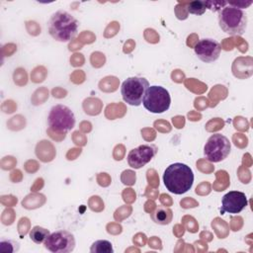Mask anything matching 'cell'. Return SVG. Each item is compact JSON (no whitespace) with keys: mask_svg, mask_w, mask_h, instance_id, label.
<instances>
[{"mask_svg":"<svg viewBox=\"0 0 253 253\" xmlns=\"http://www.w3.org/2000/svg\"><path fill=\"white\" fill-rule=\"evenodd\" d=\"M50 233H49L48 229L39 226V225H36L30 231V238L36 244H41V243L44 242V240L46 239V237Z\"/></svg>","mask_w":253,"mask_h":253,"instance_id":"4fadbf2b","label":"cell"},{"mask_svg":"<svg viewBox=\"0 0 253 253\" xmlns=\"http://www.w3.org/2000/svg\"><path fill=\"white\" fill-rule=\"evenodd\" d=\"M207 9V2L206 1H193L190 2L187 6V10L190 14L194 15H203Z\"/></svg>","mask_w":253,"mask_h":253,"instance_id":"9a60e30c","label":"cell"},{"mask_svg":"<svg viewBox=\"0 0 253 253\" xmlns=\"http://www.w3.org/2000/svg\"><path fill=\"white\" fill-rule=\"evenodd\" d=\"M78 21L68 12L59 10L53 13L47 23L48 33L57 42H65L74 39L78 33Z\"/></svg>","mask_w":253,"mask_h":253,"instance_id":"7a4b0ae2","label":"cell"},{"mask_svg":"<svg viewBox=\"0 0 253 253\" xmlns=\"http://www.w3.org/2000/svg\"><path fill=\"white\" fill-rule=\"evenodd\" d=\"M149 82L143 77H128L121 87V93L124 101L130 106H139L142 103Z\"/></svg>","mask_w":253,"mask_h":253,"instance_id":"5b68a950","label":"cell"},{"mask_svg":"<svg viewBox=\"0 0 253 253\" xmlns=\"http://www.w3.org/2000/svg\"><path fill=\"white\" fill-rule=\"evenodd\" d=\"M163 182L169 192L176 195H182L192 188L194 183V173L187 164L176 162L165 169Z\"/></svg>","mask_w":253,"mask_h":253,"instance_id":"6da1fadb","label":"cell"},{"mask_svg":"<svg viewBox=\"0 0 253 253\" xmlns=\"http://www.w3.org/2000/svg\"><path fill=\"white\" fill-rule=\"evenodd\" d=\"M43 245L46 250L52 253H68L75 248V238L71 232L60 229L50 233Z\"/></svg>","mask_w":253,"mask_h":253,"instance_id":"ba28073f","label":"cell"},{"mask_svg":"<svg viewBox=\"0 0 253 253\" xmlns=\"http://www.w3.org/2000/svg\"><path fill=\"white\" fill-rule=\"evenodd\" d=\"M230 148L231 144L226 136L214 133L208 138L204 146V154L211 162H220L229 155Z\"/></svg>","mask_w":253,"mask_h":253,"instance_id":"52a82bcc","label":"cell"},{"mask_svg":"<svg viewBox=\"0 0 253 253\" xmlns=\"http://www.w3.org/2000/svg\"><path fill=\"white\" fill-rule=\"evenodd\" d=\"M171 104L169 92L162 86H149L142 99L143 107L150 113L161 114L167 111Z\"/></svg>","mask_w":253,"mask_h":253,"instance_id":"277c9868","label":"cell"},{"mask_svg":"<svg viewBox=\"0 0 253 253\" xmlns=\"http://www.w3.org/2000/svg\"><path fill=\"white\" fill-rule=\"evenodd\" d=\"M91 253H114L112 243L108 240H97L90 247Z\"/></svg>","mask_w":253,"mask_h":253,"instance_id":"5bb4252c","label":"cell"},{"mask_svg":"<svg viewBox=\"0 0 253 253\" xmlns=\"http://www.w3.org/2000/svg\"><path fill=\"white\" fill-rule=\"evenodd\" d=\"M195 53L202 61L210 63L215 61L221 51L220 43L213 39L200 40L194 47Z\"/></svg>","mask_w":253,"mask_h":253,"instance_id":"9c48e42d","label":"cell"},{"mask_svg":"<svg viewBox=\"0 0 253 253\" xmlns=\"http://www.w3.org/2000/svg\"><path fill=\"white\" fill-rule=\"evenodd\" d=\"M150 216L152 220L160 225L168 224L172 218V211L170 209L164 206H158L151 213Z\"/></svg>","mask_w":253,"mask_h":253,"instance_id":"7c38bea8","label":"cell"},{"mask_svg":"<svg viewBox=\"0 0 253 253\" xmlns=\"http://www.w3.org/2000/svg\"><path fill=\"white\" fill-rule=\"evenodd\" d=\"M0 249L3 252H15L19 250V243L15 240H1Z\"/></svg>","mask_w":253,"mask_h":253,"instance_id":"2e32d148","label":"cell"},{"mask_svg":"<svg viewBox=\"0 0 253 253\" xmlns=\"http://www.w3.org/2000/svg\"><path fill=\"white\" fill-rule=\"evenodd\" d=\"M48 126L57 132H67L75 126L73 112L64 105H55L50 109L47 117Z\"/></svg>","mask_w":253,"mask_h":253,"instance_id":"8992f818","label":"cell"},{"mask_svg":"<svg viewBox=\"0 0 253 253\" xmlns=\"http://www.w3.org/2000/svg\"><path fill=\"white\" fill-rule=\"evenodd\" d=\"M157 148L154 145L142 144L131 149L127 154V163L131 168L139 169L147 164L156 154Z\"/></svg>","mask_w":253,"mask_h":253,"instance_id":"30bf717a","label":"cell"},{"mask_svg":"<svg viewBox=\"0 0 253 253\" xmlns=\"http://www.w3.org/2000/svg\"><path fill=\"white\" fill-rule=\"evenodd\" d=\"M219 28L230 36H241L247 27V16L243 10L229 3L218 14Z\"/></svg>","mask_w":253,"mask_h":253,"instance_id":"3957f363","label":"cell"},{"mask_svg":"<svg viewBox=\"0 0 253 253\" xmlns=\"http://www.w3.org/2000/svg\"><path fill=\"white\" fill-rule=\"evenodd\" d=\"M247 206V198L244 193L230 191L222 197L220 211L228 213H238Z\"/></svg>","mask_w":253,"mask_h":253,"instance_id":"8fae6325","label":"cell"}]
</instances>
